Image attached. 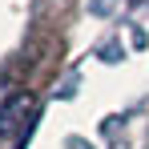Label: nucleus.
Instances as JSON below:
<instances>
[{
    "label": "nucleus",
    "mask_w": 149,
    "mask_h": 149,
    "mask_svg": "<svg viewBox=\"0 0 149 149\" xmlns=\"http://www.w3.org/2000/svg\"><path fill=\"white\" fill-rule=\"evenodd\" d=\"M28 113H32V97H28V93H12V97L0 105V137H12V133L24 125Z\"/></svg>",
    "instance_id": "1"
}]
</instances>
